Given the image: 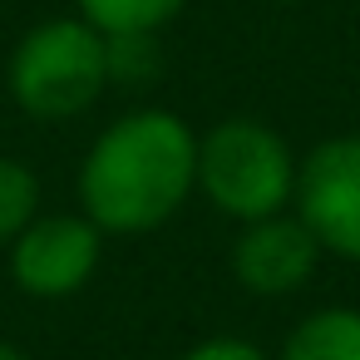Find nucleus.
Instances as JSON below:
<instances>
[{
    "label": "nucleus",
    "mask_w": 360,
    "mask_h": 360,
    "mask_svg": "<svg viewBox=\"0 0 360 360\" xmlns=\"http://www.w3.org/2000/svg\"><path fill=\"white\" fill-rule=\"evenodd\" d=\"M198 188V134L168 109L114 119L79 163V212L114 237L163 227Z\"/></svg>",
    "instance_id": "f257e3e1"
},
{
    "label": "nucleus",
    "mask_w": 360,
    "mask_h": 360,
    "mask_svg": "<svg viewBox=\"0 0 360 360\" xmlns=\"http://www.w3.org/2000/svg\"><path fill=\"white\" fill-rule=\"evenodd\" d=\"M109 89V40L79 20L55 15L20 35L11 55V99L40 124H65Z\"/></svg>",
    "instance_id": "f03ea898"
},
{
    "label": "nucleus",
    "mask_w": 360,
    "mask_h": 360,
    "mask_svg": "<svg viewBox=\"0 0 360 360\" xmlns=\"http://www.w3.org/2000/svg\"><path fill=\"white\" fill-rule=\"evenodd\" d=\"M291 143L262 119H222L198 139V188L232 222L286 212L296 198Z\"/></svg>",
    "instance_id": "7ed1b4c3"
},
{
    "label": "nucleus",
    "mask_w": 360,
    "mask_h": 360,
    "mask_svg": "<svg viewBox=\"0 0 360 360\" xmlns=\"http://www.w3.org/2000/svg\"><path fill=\"white\" fill-rule=\"evenodd\" d=\"M296 217L321 252L360 262V134H335L296 163Z\"/></svg>",
    "instance_id": "20e7f679"
},
{
    "label": "nucleus",
    "mask_w": 360,
    "mask_h": 360,
    "mask_svg": "<svg viewBox=\"0 0 360 360\" xmlns=\"http://www.w3.org/2000/svg\"><path fill=\"white\" fill-rule=\"evenodd\" d=\"M104 232L84 212H40L11 242V281L35 301H65L99 271Z\"/></svg>",
    "instance_id": "39448f33"
},
{
    "label": "nucleus",
    "mask_w": 360,
    "mask_h": 360,
    "mask_svg": "<svg viewBox=\"0 0 360 360\" xmlns=\"http://www.w3.org/2000/svg\"><path fill=\"white\" fill-rule=\"evenodd\" d=\"M316 266H321V242L296 212L242 222V237L232 242V276L252 296H291L316 276Z\"/></svg>",
    "instance_id": "423d86ee"
},
{
    "label": "nucleus",
    "mask_w": 360,
    "mask_h": 360,
    "mask_svg": "<svg viewBox=\"0 0 360 360\" xmlns=\"http://www.w3.org/2000/svg\"><path fill=\"white\" fill-rule=\"evenodd\" d=\"M276 360H360V311L321 306L276 350Z\"/></svg>",
    "instance_id": "0eeeda50"
},
{
    "label": "nucleus",
    "mask_w": 360,
    "mask_h": 360,
    "mask_svg": "<svg viewBox=\"0 0 360 360\" xmlns=\"http://www.w3.org/2000/svg\"><path fill=\"white\" fill-rule=\"evenodd\" d=\"M79 20L99 35H158L173 15H183L188 0H75Z\"/></svg>",
    "instance_id": "6e6552de"
},
{
    "label": "nucleus",
    "mask_w": 360,
    "mask_h": 360,
    "mask_svg": "<svg viewBox=\"0 0 360 360\" xmlns=\"http://www.w3.org/2000/svg\"><path fill=\"white\" fill-rule=\"evenodd\" d=\"M40 217V178L30 163L0 153V242H15Z\"/></svg>",
    "instance_id": "1a4fd4ad"
},
{
    "label": "nucleus",
    "mask_w": 360,
    "mask_h": 360,
    "mask_svg": "<svg viewBox=\"0 0 360 360\" xmlns=\"http://www.w3.org/2000/svg\"><path fill=\"white\" fill-rule=\"evenodd\" d=\"M109 40V84H143L158 75L153 35H104Z\"/></svg>",
    "instance_id": "9d476101"
},
{
    "label": "nucleus",
    "mask_w": 360,
    "mask_h": 360,
    "mask_svg": "<svg viewBox=\"0 0 360 360\" xmlns=\"http://www.w3.org/2000/svg\"><path fill=\"white\" fill-rule=\"evenodd\" d=\"M183 360H276V355H266L262 345H252L242 335H212V340H198Z\"/></svg>",
    "instance_id": "9b49d317"
},
{
    "label": "nucleus",
    "mask_w": 360,
    "mask_h": 360,
    "mask_svg": "<svg viewBox=\"0 0 360 360\" xmlns=\"http://www.w3.org/2000/svg\"><path fill=\"white\" fill-rule=\"evenodd\" d=\"M0 360H30V355H25L15 340H0Z\"/></svg>",
    "instance_id": "f8f14e48"
}]
</instances>
